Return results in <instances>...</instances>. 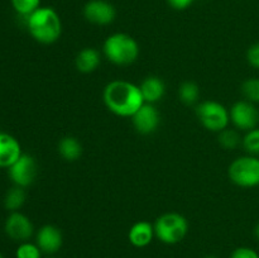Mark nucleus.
I'll list each match as a JSON object with an SVG mask.
<instances>
[{
    "mask_svg": "<svg viewBox=\"0 0 259 258\" xmlns=\"http://www.w3.org/2000/svg\"><path fill=\"white\" fill-rule=\"evenodd\" d=\"M27 28L33 39L42 45H52L60 39L62 34V22L53 8L40 7L28 18H25Z\"/></svg>",
    "mask_w": 259,
    "mask_h": 258,
    "instance_id": "f03ea898",
    "label": "nucleus"
},
{
    "mask_svg": "<svg viewBox=\"0 0 259 258\" xmlns=\"http://www.w3.org/2000/svg\"><path fill=\"white\" fill-rule=\"evenodd\" d=\"M228 175L233 184L239 187L259 186V157L242 156L230 163Z\"/></svg>",
    "mask_w": 259,
    "mask_h": 258,
    "instance_id": "39448f33",
    "label": "nucleus"
},
{
    "mask_svg": "<svg viewBox=\"0 0 259 258\" xmlns=\"http://www.w3.org/2000/svg\"><path fill=\"white\" fill-rule=\"evenodd\" d=\"M242 146L249 156L259 157V128L247 132L242 139Z\"/></svg>",
    "mask_w": 259,
    "mask_h": 258,
    "instance_id": "412c9836",
    "label": "nucleus"
},
{
    "mask_svg": "<svg viewBox=\"0 0 259 258\" xmlns=\"http://www.w3.org/2000/svg\"><path fill=\"white\" fill-rule=\"evenodd\" d=\"M101 62V56L98 50L93 47L82 48L75 58V66L80 72L91 73L99 67Z\"/></svg>",
    "mask_w": 259,
    "mask_h": 258,
    "instance_id": "dca6fc26",
    "label": "nucleus"
},
{
    "mask_svg": "<svg viewBox=\"0 0 259 258\" xmlns=\"http://www.w3.org/2000/svg\"><path fill=\"white\" fill-rule=\"evenodd\" d=\"M254 237H255V239L259 242V223L255 225V228H254Z\"/></svg>",
    "mask_w": 259,
    "mask_h": 258,
    "instance_id": "cd10ccee",
    "label": "nucleus"
},
{
    "mask_svg": "<svg viewBox=\"0 0 259 258\" xmlns=\"http://www.w3.org/2000/svg\"><path fill=\"white\" fill-rule=\"evenodd\" d=\"M142 96L144 99V103L156 104L161 100L166 93V85L164 81L158 76H148L142 81L139 85Z\"/></svg>",
    "mask_w": 259,
    "mask_h": 258,
    "instance_id": "2eb2a0df",
    "label": "nucleus"
},
{
    "mask_svg": "<svg viewBox=\"0 0 259 258\" xmlns=\"http://www.w3.org/2000/svg\"><path fill=\"white\" fill-rule=\"evenodd\" d=\"M10 4L18 15L28 18L33 12L40 8V0H10Z\"/></svg>",
    "mask_w": 259,
    "mask_h": 258,
    "instance_id": "4be33fe9",
    "label": "nucleus"
},
{
    "mask_svg": "<svg viewBox=\"0 0 259 258\" xmlns=\"http://www.w3.org/2000/svg\"><path fill=\"white\" fill-rule=\"evenodd\" d=\"M103 100L113 114L123 118H132L144 104L138 85L125 80H114L105 86Z\"/></svg>",
    "mask_w": 259,
    "mask_h": 258,
    "instance_id": "f257e3e1",
    "label": "nucleus"
},
{
    "mask_svg": "<svg viewBox=\"0 0 259 258\" xmlns=\"http://www.w3.org/2000/svg\"><path fill=\"white\" fill-rule=\"evenodd\" d=\"M229 258H259V254L250 247H238L233 250Z\"/></svg>",
    "mask_w": 259,
    "mask_h": 258,
    "instance_id": "393cba45",
    "label": "nucleus"
},
{
    "mask_svg": "<svg viewBox=\"0 0 259 258\" xmlns=\"http://www.w3.org/2000/svg\"><path fill=\"white\" fill-rule=\"evenodd\" d=\"M83 17L96 25H108L115 20L116 10L106 0H90L83 7Z\"/></svg>",
    "mask_w": 259,
    "mask_h": 258,
    "instance_id": "9b49d317",
    "label": "nucleus"
},
{
    "mask_svg": "<svg viewBox=\"0 0 259 258\" xmlns=\"http://www.w3.org/2000/svg\"><path fill=\"white\" fill-rule=\"evenodd\" d=\"M205 258H218V257H217V255H206Z\"/></svg>",
    "mask_w": 259,
    "mask_h": 258,
    "instance_id": "c85d7f7f",
    "label": "nucleus"
},
{
    "mask_svg": "<svg viewBox=\"0 0 259 258\" xmlns=\"http://www.w3.org/2000/svg\"><path fill=\"white\" fill-rule=\"evenodd\" d=\"M132 123L139 134L148 136L154 133L161 124V115L153 104L144 103L132 115Z\"/></svg>",
    "mask_w": 259,
    "mask_h": 258,
    "instance_id": "9d476101",
    "label": "nucleus"
},
{
    "mask_svg": "<svg viewBox=\"0 0 259 258\" xmlns=\"http://www.w3.org/2000/svg\"><path fill=\"white\" fill-rule=\"evenodd\" d=\"M22 154V147L18 139L12 134L0 132V167L9 168Z\"/></svg>",
    "mask_w": 259,
    "mask_h": 258,
    "instance_id": "ddd939ff",
    "label": "nucleus"
},
{
    "mask_svg": "<svg viewBox=\"0 0 259 258\" xmlns=\"http://www.w3.org/2000/svg\"><path fill=\"white\" fill-rule=\"evenodd\" d=\"M58 153L63 159L68 162H75L82 154V144L80 143L77 138L75 137H63L58 142Z\"/></svg>",
    "mask_w": 259,
    "mask_h": 258,
    "instance_id": "f3484780",
    "label": "nucleus"
},
{
    "mask_svg": "<svg viewBox=\"0 0 259 258\" xmlns=\"http://www.w3.org/2000/svg\"><path fill=\"white\" fill-rule=\"evenodd\" d=\"M35 244L45 254H56L62 248L63 235L60 228L52 224H46L39 228L35 234Z\"/></svg>",
    "mask_w": 259,
    "mask_h": 258,
    "instance_id": "f8f14e48",
    "label": "nucleus"
},
{
    "mask_svg": "<svg viewBox=\"0 0 259 258\" xmlns=\"http://www.w3.org/2000/svg\"><path fill=\"white\" fill-rule=\"evenodd\" d=\"M242 94L245 100L259 103V78H248L242 83Z\"/></svg>",
    "mask_w": 259,
    "mask_h": 258,
    "instance_id": "5701e85b",
    "label": "nucleus"
},
{
    "mask_svg": "<svg viewBox=\"0 0 259 258\" xmlns=\"http://www.w3.org/2000/svg\"><path fill=\"white\" fill-rule=\"evenodd\" d=\"M42 250L35 243L23 242L15 250V258H42Z\"/></svg>",
    "mask_w": 259,
    "mask_h": 258,
    "instance_id": "b1692460",
    "label": "nucleus"
},
{
    "mask_svg": "<svg viewBox=\"0 0 259 258\" xmlns=\"http://www.w3.org/2000/svg\"><path fill=\"white\" fill-rule=\"evenodd\" d=\"M229 113L230 121L239 131L249 132L257 128L259 123V109L254 105V103L248 100L237 101L232 106Z\"/></svg>",
    "mask_w": 259,
    "mask_h": 258,
    "instance_id": "0eeeda50",
    "label": "nucleus"
},
{
    "mask_svg": "<svg viewBox=\"0 0 259 258\" xmlns=\"http://www.w3.org/2000/svg\"><path fill=\"white\" fill-rule=\"evenodd\" d=\"M48 258H56V257H48Z\"/></svg>",
    "mask_w": 259,
    "mask_h": 258,
    "instance_id": "7c9ffc66",
    "label": "nucleus"
},
{
    "mask_svg": "<svg viewBox=\"0 0 259 258\" xmlns=\"http://www.w3.org/2000/svg\"><path fill=\"white\" fill-rule=\"evenodd\" d=\"M139 51L138 42L126 33H114L106 38L103 45L104 56L118 66H128L136 62Z\"/></svg>",
    "mask_w": 259,
    "mask_h": 258,
    "instance_id": "7ed1b4c3",
    "label": "nucleus"
},
{
    "mask_svg": "<svg viewBox=\"0 0 259 258\" xmlns=\"http://www.w3.org/2000/svg\"><path fill=\"white\" fill-rule=\"evenodd\" d=\"M195 0H167L168 5L176 10H185L191 7Z\"/></svg>",
    "mask_w": 259,
    "mask_h": 258,
    "instance_id": "bb28decb",
    "label": "nucleus"
},
{
    "mask_svg": "<svg viewBox=\"0 0 259 258\" xmlns=\"http://www.w3.org/2000/svg\"><path fill=\"white\" fill-rule=\"evenodd\" d=\"M0 258H5L4 255H3V253H0Z\"/></svg>",
    "mask_w": 259,
    "mask_h": 258,
    "instance_id": "c756f323",
    "label": "nucleus"
},
{
    "mask_svg": "<svg viewBox=\"0 0 259 258\" xmlns=\"http://www.w3.org/2000/svg\"><path fill=\"white\" fill-rule=\"evenodd\" d=\"M25 200H27V194H25L24 189L19 186H14L8 190V192L5 194L4 206L10 212L18 211L24 205Z\"/></svg>",
    "mask_w": 259,
    "mask_h": 258,
    "instance_id": "a211bd4d",
    "label": "nucleus"
},
{
    "mask_svg": "<svg viewBox=\"0 0 259 258\" xmlns=\"http://www.w3.org/2000/svg\"><path fill=\"white\" fill-rule=\"evenodd\" d=\"M154 234L164 244H177L189 233V222L179 212H166L156 219L153 224Z\"/></svg>",
    "mask_w": 259,
    "mask_h": 258,
    "instance_id": "20e7f679",
    "label": "nucleus"
},
{
    "mask_svg": "<svg viewBox=\"0 0 259 258\" xmlns=\"http://www.w3.org/2000/svg\"><path fill=\"white\" fill-rule=\"evenodd\" d=\"M179 98L186 105H194L200 98V88L194 81H185L179 88Z\"/></svg>",
    "mask_w": 259,
    "mask_h": 258,
    "instance_id": "6ab92c4d",
    "label": "nucleus"
},
{
    "mask_svg": "<svg viewBox=\"0 0 259 258\" xmlns=\"http://www.w3.org/2000/svg\"><path fill=\"white\" fill-rule=\"evenodd\" d=\"M10 180L15 186L25 189L34 182L38 174V166L35 159L29 154H22L19 159L8 168Z\"/></svg>",
    "mask_w": 259,
    "mask_h": 258,
    "instance_id": "6e6552de",
    "label": "nucleus"
},
{
    "mask_svg": "<svg viewBox=\"0 0 259 258\" xmlns=\"http://www.w3.org/2000/svg\"><path fill=\"white\" fill-rule=\"evenodd\" d=\"M247 61L252 67L259 70V42L250 46L247 51Z\"/></svg>",
    "mask_w": 259,
    "mask_h": 258,
    "instance_id": "a878e982",
    "label": "nucleus"
},
{
    "mask_svg": "<svg viewBox=\"0 0 259 258\" xmlns=\"http://www.w3.org/2000/svg\"><path fill=\"white\" fill-rule=\"evenodd\" d=\"M197 118L207 131L219 133L228 128L230 123V113L223 104L214 100H206L199 104L196 108Z\"/></svg>",
    "mask_w": 259,
    "mask_h": 258,
    "instance_id": "423d86ee",
    "label": "nucleus"
},
{
    "mask_svg": "<svg viewBox=\"0 0 259 258\" xmlns=\"http://www.w3.org/2000/svg\"><path fill=\"white\" fill-rule=\"evenodd\" d=\"M218 139H219L220 146L224 147L225 149H235L242 144L243 138L235 129L225 128L222 132H219Z\"/></svg>",
    "mask_w": 259,
    "mask_h": 258,
    "instance_id": "aec40b11",
    "label": "nucleus"
},
{
    "mask_svg": "<svg viewBox=\"0 0 259 258\" xmlns=\"http://www.w3.org/2000/svg\"><path fill=\"white\" fill-rule=\"evenodd\" d=\"M4 232L15 242H28L34 233V227L29 218L23 212L13 211L4 223Z\"/></svg>",
    "mask_w": 259,
    "mask_h": 258,
    "instance_id": "1a4fd4ad",
    "label": "nucleus"
},
{
    "mask_svg": "<svg viewBox=\"0 0 259 258\" xmlns=\"http://www.w3.org/2000/svg\"><path fill=\"white\" fill-rule=\"evenodd\" d=\"M154 234V227L149 222L141 220L131 227L128 232V239L131 244L136 248H146L152 243Z\"/></svg>",
    "mask_w": 259,
    "mask_h": 258,
    "instance_id": "4468645a",
    "label": "nucleus"
}]
</instances>
